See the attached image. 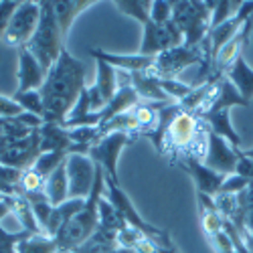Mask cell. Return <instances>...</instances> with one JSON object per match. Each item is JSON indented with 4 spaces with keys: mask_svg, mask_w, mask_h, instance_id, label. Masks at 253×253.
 Returning <instances> with one entry per match:
<instances>
[{
    "mask_svg": "<svg viewBox=\"0 0 253 253\" xmlns=\"http://www.w3.org/2000/svg\"><path fill=\"white\" fill-rule=\"evenodd\" d=\"M91 57L95 61H103L112 65L118 71H126V73H146L154 69L156 57H146V55H122V53H105L101 49H89Z\"/></svg>",
    "mask_w": 253,
    "mask_h": 253,
    "instance_id": "15",
    "label": "cell"
},
{
    "mask_svg": "<svg viewBox=\"0 0 253 253\" xmlns=\"http://www.w3.org/2000/svg\"><path fill=\"white\" fill-rule=\"evenodd\" d=\"M18 253H59L57 241L45 233L41 235H27L16 245Z\"/></svg>",
    "mask_w": 253,
    "mask_h": 253,
    "instance_id": "28",
    "label": "cell"
},
{
    "mask_svg": "<svg viewBox=\"0 0 253 253\" xmlns=\"http://www.w3.org/2000/svg\"><path fill=\"white\" fill-rule=\"evenodd\" d=\"M20 174H23V170H16V168L4 166L2 162H0V195L2 197L16 195L18 193Z\"/></svg>",
    "mask_w": 253,
    "mask_h": 253,
    "instance_id": "32",
    "label": "cell"
},
{
    "mask_svg": "<svg viewBox=\"0 0 253 253\" xmlns=\"http://www.w3.org/2000/svg\"><path fill=\"white\" fill-rule=\"evenodd\" d=\"M65 162H63L57 170L47 178V184H45L47 199H49V203L53 207L63 205L65 201H69V180H67V166H65Z\"/></svg>",
    "mask_w": 253,
    "mask_h": 253,
    "instance_id": "22",
    "label": "cell"
},
{
    "mask_svg": "<svg viewBox=\"0 0 253 253\" xmlns=\"http://www.w3.org/2000/svg\"><path fill=\"white\" fill-rule=\"evenodd\" d=\"M91 4H95L93 0H59V2H53V10H55V16H57V23H59V29L63 33V37H67L73 20L83 12L87 10Z\"/></svg>",
    "mask_w": 253,
    "mask_h": 253,
    "instance_id": "21",
    "label": "cell"
},
{
    "mask_svg": "<svg viewBox=\"0 0 253 253\" xmlns=\"http://www.w3.org/2000/svg\"><path fill=\"white\" fill-rule=\"evenodd\" d=\"M18 51V87L16 91H33V89H41L45 83L47 71L41 67V63L25 49L20 47Z\"/></svg>",
    "mask_w": 253,
    "mask_h": 253,
    "instance_id": "16",
    "label": "cell"
},
{
    "mask_svg": "<svg viewBox=\"0 0 253 253\" xmlns=\"http://www.w3.org/2000/svg\"><path fill=\"white\" fill-rule=\"evenodd\" d=\"M27 235H33L29 231H16V233H10L2 225H0V253H18L16 245L23 241Z\"/></svg>",
    "mask_w": 253,
    "mask_h": 253,
    "instance_id": "35",
    "label": "cell"
},
{
    "mask_svg": "<svg viewBox=\"0 0 253 253\" xmlns=\"http://www.w3.org/2000/svg\"><path fill=\"white\" fill-rule=\"evenodd\" d=\"M39 20H41V4L39 2H20L2 41L8 47H14V49L25 47L31 41V37L35 35Z\"/></svg>",
    "mask_w": 253,
    "mask_h": 253,
    "instance_id": "10",
    "label": "cell"
},
{
    "mask_svg": "<svg viewBox=\"0 0 253 253\" xmlns=\"http://www.w3.org/2000/svg\"><path fill=\"white\" fill-rule=\"evenodd\" d=\"M8 199H10V207H12L10 213H14L16 221L23 225V231H29V233H33V235H41V233H43V229L39 227V223L35 219L31 203L23 195H20V193H16V195H12Z\"/></svg>",
    "mask_w": 253,
    "mask_h": 253,
    "instance_id": "24",
    "label": "cell"
},
{
    "mask_svg": "<svg viewBox=\"0 0 253 253\" xmlns=\"http://www.w3.org/2000/svg\"><path fill=\"white\" fill-rule=\"evenodd\" d=\"M237 251H239V253H251V251L247 249V245H245V241H243L241 245H237Z\"/></svg>",
    "mask_w": 253,
    "mask_h": 253,
    "instance_id": "45",
    "label": "cell"
},
{
    "mask_svg": "<svg viewBox=\"0 0 253 253\" xmlns=\"http://www.w3.org/2000/svg\"><path fill=\"white\" fill-rule=\"evenodd\" d=\"M239 205L243 211V219H245V229L247 233L253 231V182H249V186L243 193H239Z\"/></svg>",
    "mask_w": 253,
    "mask_h": 253,
    "instance_id": "37",
    "label": "cell"
},
{
    "mask_svg": "<svg viewBox=\"0 0 253 253\" xmlns=\"http://www.w3.org/2000/svg\"><path fill=\"white\" fill-rule=\"evenodd\" d=\"M174 164L178 168H182V170L193 178V182L197 186V193L207 195V197L219 195L221 184L225 180V174H219L215 170H211L209 166H205L201 160H195V158H178Z\"/></svg>",
    "mask_w": 253,
    "mask_h": 253,
    "instance_id": "14",
    "label": "cell"
},
{
    "mask_svg": "<svg viewBox=\"0 0 253 253\" xmlns=\"http://www.w3.org/2000/svg\"><path fill=\"white\" fill-rule=\"evenodd\" d=\"M103 197L108 199V201L112 203V207H114V209L118 211V213L122 215V219H124L126 227L136 229V231H140V233L152 237V239H154V241H158L166 251H174V249H176V245L172 243L170 233H168V231H160L158 227H154V225H150L148 221H146V219L138 213V211H136V207L132 205V201L128 199V195H126V193L122 191V186H120V184L105 180V191H103Z\"/></svg>",
    "mask_w": 253,
    "mask_h": 253,
    "instance_id": "6",
    "label": "cell"
},
{
    "mask_svg": "<svg viewBox=\"0 0 253 253\" xmlns=\"http://www.w3.org/2000/svg\"><path fill=\"white\" fill-rule=\"evenodd\" d=\"M203 65V77H207V81L213 77V69H211V63L209 57L203 49V43L199 47H176L170 51H164L160 55H156V63H154V69L150 73H154L158 79H176V75L191 67V65Z\"/></svg>",
    "mask_w": 253,
    "mask_h": 253,
    "instance_id": "8",
    "label": "cell"
},
{
    "mask_svg": "<svg viewBox=\"0 0 253 253\" xmlns=\"http://www.w3.org/2000/svg\"><path fill=\"white\" fill-rule=\"evenodd\" d=\"M243 241H245V245H247V249L253 253V231H251V233H247L245 237H243Z\"/></svg>",
    "mask_w": 253,
    "mask_h": 253,
    "instance_id": "44",
    "label": "cell"
},
{
    "mask_svg": "<svg viewBox=\"0 0 253 253\" xmlns=\"http://www.w3.org/2000/svg\"><path fill=\"white\" fill-rule=\"evenodd\" d=\"M138 103H140V95L136 93V89L132 85H122L118 89V93L114 95V99L99 112V126L112 122L120 114H126V112L132 110L134 105H138Z\"/></svg>",
    "mask_w": 253,
    "mask_h": 253,
    "instance_id": "17",
    "label": "cell"
},
{
    "mask_svg": "<svg viewBox=\"0 0 253 253\" xmlns=\"http://www.w3.org/2000/svg\"><path fill=\"white\" fill-rule=\"evenodd\" d=\"M10 211H12V207H10V199L4 197L2 201H0V221H2L6 215H10Z\"/></svg>",
    "mask_w": 253,
    "mask_h": 253,
    "instance_id": "43",
    "label": "cell"
},
{
    "mask_svg": "<svg viewBox=\"0 0 253 253\" xmlns=\"http://www.w3.org/2000/svg\"><path fill=\"white\" fill-rule=\"evenodd\" d=\"M172 253H182V251H180V249H178V247H176V249H174V251H172Z\"/></svg>",
    "mask_w": 253,
    "mask_h": 253,
    "instance_id": "47",
    "label": "cell"
},
{
    "mask_svg": "<svg viewBox=\"0 0 253 253\" xmlns=\"http://www.w3.org/2000/svg\"><path fill=\"white\" fill-rule=\"evenodd\" d=\"M41 20L35 35L25 45V49L41 63V67L49 71L55 61L59 59L61 51L65 49V37H63L57 16L53 10V0H41Z\"/></svg>",
    "mask_w": 253,
    "mask_h": 253,
    "instance_id": "5",
    "label": "cell"
},
{
    "mask_svg": "<svg viewBox=\"0 0 253 253\" xmlns=\"http://www.w3.org/2000/svg\"><path fill=\"white\" fill-rule=\"evenodd\" d=\"M95 65H97V79H95V89L99 91L101 99L105 101V105H108L114 95L118 93L120 85H118V69H114L112 65H108V63H103V61H95Z\"/></svg>",
    "mask_w": 253,
    "mask_h": 253,
    "instance_id": "23",
    "label": "cell"
},
{
    "mask_svg": "<svg viewBox=\"0 0 253 253\" xmlns=\"http://www.w3.org/2000/svg\"><path fill=\"white\" fill-rule=\"evenodd\" d=\"M20 114H23V108L12 97L0 95V118H16Z\"/></svg>",
    "mask_w": 253,
    "mask_h": 253,
    "instance_id": "41",
    "label": "cell"
},
{
    "mask_svg": "<svg viewBox=\"0 0 253 253\" xmlns=\"http://www.w3.org/2000/svg\"><path fill=\"white\" fill-rule=\"evenodd\" d=\"M114 4L118 6V10L136 18L138 23L144 27L142 45H140V51H138L140 55L156 57L164 51H170V49H176V47L184 45V37L172 20H168L166 25H158L150 18V14H148L150 2H140V0H118V2H114Z\"/></svg>",
    "mask_w": 253,
    "mask_h": 253,
    "instance_id": "3",
    "label": "cell"
},
{
    "mask_svg": "<svg viewBox=\"0 0 253 253\" xmlns=\"http://www.w3.org/2000/svg\"><path fill=\"white\" fill-rule=\"evenodd\" d=\"M239 156H241V150L235 148L233 144H229L225 138H221L213 132L209 134V148H207V156H205L203 164L209 166L211 170L225 174V176L233 174L237 168V162H239Z\"/></svg>",
    "mask_w": 253,
    "mask_h": 253,
    "instance_id": "13",
    "label": "cell"
},
{
    "mask_svg": "<svg viewBox=\"0 0 253 253\" xmlns=\"http://www.w3.org/2000/svg\"><path fill=\"white\" fill-rule=\"evenodd\" d=\"M207 6L211 10V29H215L227 23L229 18H233L241 8V2H235V0H209Z\"/></svg>",
    "mask_w": 253,
    "mask_h": 253,
    "instance_id": "27",
    "label": "cell"
},
{
    "mask_svg": "<svg viewBox=\"0 0 253 253\" xmlns=\"http://www.w3.org/2000/svg\"><path fill=\"white\" fill-rule=\"evenodd\" d=\"M33 130L27 128L25 124H20L16 118H0V148L14 140L27 138Z\"/></svg>",
    "mask_w": 253,
    "mask_h": 253,
    "instance_id": "29",
    "label": "cell"
},
{
    "mask_svg": "<svg viewBox=\"0 0 253 253\" xmlns=\"http://www.w3.org/2000/svg\"><path fill=\"white\" fill-rule=\"evenodd\" d=\"M247 186H249V180L233 172V174L225 176V180H223V184H221V191H219V193H221V195H239V193L245 191Z\"/></svg>",
    "mask_w": 253,
    "mask_h": 253,
    "instance_id": "38",
    "label": "cell"
},
{
    "mask_svg": "<svg viewBox=\"0 0 253 253\" xmlns=\"http://www.w3.org/2000/svg\"><path fill=\"white\" fill-rule=\"evenodd\" d=\"M235 174H239V176L247 178L249 182H253V160L247 158L243 152H241V156H239V162H237V168H235Z\"/></svg>",
    "mask_w": 253,
    "mask_h": 253,
    "instance_id": "42",
    "label": "cell"
},
{
    "mask_svg": "<svg viewBox=\"0 0 253 253\" xmlns=\"http://www.w3.org/2000/svg\"><path fill=\"white\" fill-rule=\"evenodd\" d=\"M241 152H243L247 158H251V160H253V148H249V150H241Z\"/></svg>",
    "mask_w": 253,
    "mask_h": 253,
    "instance_id": "46",
    "label": "cell"
},
{
    "mask_svg": "<svg viewBox=\"0 0 253 253\" xmlns=\"http://www.w3.org/2000/svg\"><path fill=\"white\" fill-rule=\"evenodd\" d=\"M83 89H85V67L65 47L55 65L47 71L43 87L39 89L43 97V122L65 124Z\"/></svg>",
    "mask_w": 253,
    "mask_h": 253,
    "instance_id": "1",
    "label": "cell"
},
{
    "mask_svg": "<svg viewBox=\"0 0 253 253\" xmlns=\"http://www.w3.org/2000/svg\"><path fill=\"white\" fill-rule=\"evenodd\" d=\"M97 229L108 231V233H114V235H118L122 229H126V223H124L122 215L112 207V203L105 197L99 201V223H97Z\"/></svg>",
    "mask_w": 253,
    "mask_h": 253,
    "instance_id": "26",
    "label": "cell"
},
{
    "mask_svg": "<svg viewBox=\"0 0 253 253\" xmlns=\"http://www.w3.org/2000/svg\"><path fill=\"white\" fill-rule=\"evenodd\" d=\"M103 191H105V174H103L101 168L97 166L95 182H93V188H91V195L85 199V205H83V209L79 211V213H75L65 225L61 227L59 233L53 237L57 241L59 253L75 251L79 245H83L97 231L99 201L103 199Z\"/></svg>",
    "mask_w": 253,
    "mask_h": 253,
    "instance_id": "4",
    "label": "cell"
},
{
    "mask_svg": "<svg viewBox=\"0 0 253 253\" xmlns=\"http://www.w3.org/2000/svg\"><path fill=\"white\" fill-rule=\"evenodd\" d=\"M65 166H67V180H69V199L85 201L91 195L97 166L87 154H69Z\"/></svg>",
    "mask_w": 253,
    "mask_h": 253,
    "instance_id": "11",
    "label": "cell"
},
{
    "mask_svg": "<svg viewBox=\"0 0 253 253\" xmlns=\"http://www.w3.org/2000/svg\"><path fill=\"white\" fill-rule=\"evenodd\" d=\"M20 2H12V0H4V2H0V39L4 37L8 25H10V20L16 12Z\"/></svg>",
    "mask_w": 253,
    "mask_h": 253,
    "instance_id": "39",
    "label": "cell"
},
{
    "mask_svg": "<svg viewBox=\"0 0 253 253\" xmlns=\"http://www.w3.org/2000/svg\"><path fill=\"white\" fill-rule=\"evenodd\" d=\"M2 199H4V197H2V195H0V201H2Z\"/></svg>",
    "mask_w": 253,
    "mask_h": 253,
    "instance_id": "48",
    "label": "cell"
},
{
    "mask_svg": "<svg viewBox=\"0 0 253 253\" xmlns=\"http://www.w3.org/2000/svg\"><path fill=\"white\" fill-rule=\"evenodd\" d=\"M209 241V245L213 247V251L215 253H239L237 251V247L233 245V241L229 239V235L225 233H219V235H215V237H211V239H207Z\"/></svg>",
    "mask_w": 253,
    "mask_h": 253,
    "instance_id": "40",
    "label": "cell"
},
{
    "mask_svg": "<svg viewBox=\"0 0 253 253\" xmlns=\"http://www.w3.org/2000/svg\"><path fill=\"white\" fill-rule=\"evenodd\" d=\"M172 23L184 37L186 47H199L211 31V10L207 2H172Z\"/></svg>",
    "mask_w": 253,
    "mask_h": 253,
    "instance_id": "7",
    "label": "cell"
},
{
    "mask_svg": "<svg viewBox=\"0 0 253 253\" xmlns=\"http://www.w3.org/2000/svg\"><path fill=\"white\" fill-rule=\"evenodd\" d=\"M83 205H85V201H81V199H69L65 201L63 205H57L51 209V215H49V221L43 229V233L49 235V237H55L61 227L65 225L75 213H79V211L83 209Z\"/></svg>",
    "mask_w": 253,
    "mask_h": 253,
    "instance_id": "20",
    "label": "cell"
},
{
    "mask_svg": "<svg viewBox=\"0 0 253 253\" xmlns=\"http://www.w3.org/2000/svg\"><path fill=\"white\" fill-rule=\"evenodd\" d=\"M229 112H231V110H211V112L203 114L201 120L209 126V130L213 132V134L225 138L229 144H233L235 148H239V146H241V138L237 136L233 124H231Z\"/></svg>",
    "mask_w": 253,
    "mask_h": 253,
    "instance_id": "18",
    "label": "cell"
},
{
    "mask_svg": "<svg viewBox=\"0 0 253 253\" xmlns=\"http://www.w3.org/2000/svg\"><path fill=\"white\" fill-rule=\"evenodd\" d=\"M136 140V136L132 134H126V132H116V134H108L103 136L97 144H93L87 156L93 160V164H97L103 174H105V180L110 182H116L120 184V174H118V160H120V154L126 146H130L132 142Z\"/></svg>",
    "mask_w": 253,
    "mask_h": 253,
    "instance_id": "9",
    "label": "cell"
},
{
    "mask_svg": "<svg viewBox=\"0 0 253 253\" xmlns=\"http://www.w3.org/2000/svg\"><path fill=\"white\" fill-rule=\"evenodd\" d=\"M116 237H118V235L97 229L85 243L79 245L75 251H69V253H112L114 249H118Z\"/></svg>",
    "mask_w": 253,
    "mask_h": 253,
    "instance_id": "25",
    "label": "cell"
},
{
    "mask_svg": "<svg viewBox=\"0 0 253 253\" xmlns=\"http://www.w3.org/2000/svg\"><path fill=\"white\" fill-rule=\"evenodd\" d=\"M47 178L41 176L35 168H29V170H23L20 174V182H18V193L20 195H33V193H41L45 191Z\"/></svg>",
    "mask_w": 253,
    "mask_h": 253,
    "instance_id": "33",
    "label": "cell"
},
{
    "mask_svg": "<svg viewBox=\"0 0 253 253\" xmlns=\"http://www.w3.org/2000/svg\"><path fill=\"white\" fill-rule=\"evenodd\" d=\"M162 110L166 116V130L160 154L172 164L178 158H195L203 162L209 148V126L197 114L184 110L180 103H166Z\"/></svg>",
    "mask_w": 253,
    "mask_h": 253,
    "instance_id": "2",
    "label": "cell"
},
{
    "mask_svg": "<svg viewBox=\"0 0 253 253\" xmlns=\"http://www.w3.org/2000/svg\"><path fill=\"white\" fill-rule=\"evenodd\" d=\"M41 156V136L39 130H33L27 138L14 140L0 148V162L16 170H29Z\"/></svg>",
    "mask_w": 253,
    "mask_h": 253,
    "instance_id": "12",
    "label": "cell"
},
{
    "mask_svg": "<svg viewBox=\"0 0 253 253\" xmlns=\"http://www.w3.org/2000/svg\"><path fill=\"white\" fill-rule=\"evenodd\" d=\"M160 87L168 97L174 99V101H182L195 89V85H186V83H182L178 79H160Z\"/></svg>",
    "mask_w": 253,
    "mask_h": 253,
    "instance_id": "34",
    "label": "cell"
},
{
    "mask_svg": "<svg viewBox=\"0 0 253 253\" xmlns=\"http://www.w3.org/2000/svg\"><path fill=\"white\" fill-rule=\"evenodd\" d=\"M225 77L233 83V87L237 93L249 103L253 99V69L249 67V63L243 59V55L225 71Z\"/></svg>",
    "mask_w": 253,
    "mask_h": 253,
    "instance_id": "19",
    "label": "cell"
},
{
    "mask_svg": "<svg viewBox=\"0 0 253 253\" xmlns=\"http://www.w3.org/2000/svg\"><path fill=\"white\" fill-rule=\"evenodd\" d=\"M148 14L154 23L158 25H166L168 20H172V2H166V0H154L148 6Z\"/></svg>",
    "mask_w": 253,
    "mask_h": 253,
    "instance_id": "36",
    "label": "cell"
},
{
    "mask_svg": "<svg viewBox=\"0 0 253 253\" xmlns=\"http://www.w3.org/2000/svg\"><path fill=\"white\" fill-rule=\"evenodd\" d=\"M12 99L20 105V108H23V112L43 118V97H41L39 89H33V91H14Z\"/></svg>",
    "mask_w": 253,
    "mask_h": 253,
    "instance_id": "31",
    "label": "cell"
},
{
    "mask_svg": "<svg viewBox=\"0 0 253 253\" xmlns=\"http://www.w3.org/2000/svg\"><path fill=\"white\" fill-rule=\"evenodd\" d=\"M65 160H67V154L65 152H41V156L37 158V162L33 164V168L43 178H49Z\"/></svg>",
    "mask_w": 253,
    "mask_h": 253,
    "instance_id": "30",
    "label": "cell"
}]
</instances>
